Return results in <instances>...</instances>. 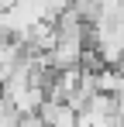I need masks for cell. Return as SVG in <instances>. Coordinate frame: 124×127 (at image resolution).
I'll list each match as a JSON object with an SVG mask.
<instances>
[{"instance_id": "cell-1", "label": "cell", "mask_w": 124, "mask_h": 127, "mask_svg": "<svg viewBox=\"0 0 124 127\" xmlns=\"http://www.w3.org/2000/svg\"><path fill=\"white\" fill-rule=\"evenodd\" d=\"M45 127H79V110L59 100H45V106L38 110Z\"/></svg>"}]
</instances>
